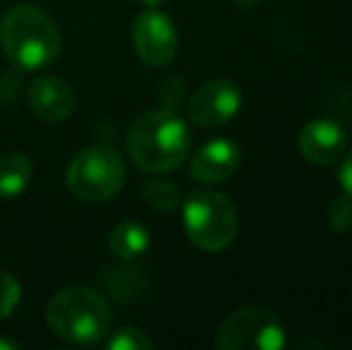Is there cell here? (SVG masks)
<instances>
[{
  "mask_svg": "<svg viewBox=\"0 0 352 350\" xmlns=\"http://www.w3.org/2000/svg\"><path fill=\"white\" fill-rule=\"evenodd\" d=\"M127 151L144 173H170L190 154V130L175 111H146L130 125Z\"/></svg>",
  "mask_w": 352,
  "mask_h": 350,
  "instance_id": "obj_1",
  "label": "cell"
},
{
  "mask_svg": "<svg viewBox=\"0 0 352 350\" xmlns=\"http://www.w3.org/2000/svg\"><path fill=\"white\" fill-rule=\"evenodd\" d=\"M22 300V285L10 271H0V322L14 312Z\"/></svg>",
  "mask_w": 352,
  "mask_h": 350,
  "instance_id": "obj_17",
  "label": "cell"
},
{
  "mask_svg": "<svg viewBox=\"0 0 352 350\" xmlns=\"http://www.w3.org/2000/svg\"><path fill=\"white\" fill-rule=\"evenodd\" d=\"M0 48L19 70H41L60 56L63 36L41 8L14 5L0 17Z\"/></svg>",
  "mask_w": 352,
  "mask_h": 350,
  "instance_id": "obj_2",
  "label": "cell"
},
{
  "mask_svg": "<svg viewBox=\"0 0 352 350\" xmlns=\"http://www.w3.org/2000/svg\"><path fill=\"white\" fill-rule=\"evenodd\" d=\"M153 343L140 329H120L111 336L108 341V350H151Z\"/></svg>",
  "mask_w": 352,
  "mask_h": 350,
  "instance_id": "obj_19",
  "label": "cell"
},
{
  "mask_svg": "<svg viewBox=\"0 0 352 350\" xmlns=\"http://www.w3.org/2000/svg\"><path fill=\"white\" fill-rule=\"evenodd\" d=\"M242 161V149L230 137H213L201 144L190 161V175L201 185H218L228 180Z\"/></svg>",
  "mask_w": 352,
  "mask_h": 350,
  "instance_id": "obj_9",
  "label": "cell"
},
{
  "mask_svg": "<svg viewBox=\"0 0 352 350\" xmlns=\"http://www.w3.org/2000/svg\"><path fill=\"white\" fill-rule=\"evenodd\" d=\"M0 350H19V343L10 341V338H0Z\"/></svg>",
  "mask_w": 352,
  "mask_h": 350,
  "instance_id": "obj_21",
  "label": "cell"
},
{
  "mask_svg": "<svg viewBox=\"0 0 352 350\" xmlns=\"http://www.w3.org/2000/svg\"><path fill=\"white\" fill-rule=\"evenodd\" d=\"M338 182H340V187H343V192L352 195V151L343 159V164H340V168H338Z\"/></svg>",
  "mask_w": 352,
  "mask_h": 350,
  "instance_id": "obj_20",
  "label": "cell"
},
{
  "mask_svg": "<svg viewBox=\"0 0 352 350\" xmlns=\"http://www.w3.org/2000/svg\"><path fill=\"white\" fill-rule=\"evenodd\" d=\"M29 103L34 113L48 122H65L74 113L77 98L74 91L67 87L65 80L53 75H43L32 82L29 87Z\"/></svg>",
  "mask_w": 352,
  "mask_h": 350,
  "instance_id": "obj_11",
  "label": "cell"
},
{
  "mask_svg": "<svg viewBox=\"0 0 352 350\" xmlns=\"http://www.w3.org/2000/svg\"><path fill=\"white\" fill-rule=\"evenodd\" d=\"M329 226L336 233H348L352 228V195L348 192L333 197L329 204Z\"/></svg>",
  "mask_w": 352,
  "mask_h": 350,
  "instance_id": "obj_18",
  "label": "cell"
},
{
  "mask_svg": "<svg viewBox=\"0 0 352 350\" xmlns=\"http://www.w3.org/2000/svg\"><path fill=\"white\" fill-rule=\"evenodd\" d=\"M187 238L204 252H221L237 235V211L226 195L199 190L187 197L182 206Z\"/></svg>",
  "mask_w": 352,
  "mask_h": 350,
  "instance_id": "obj_4",
  "label": "cell"
},
{
  "mask_svg": "<svg viewBox=\"0 0 352 350\" xmlns=\"http://www.w3.org/2000/svg\"><path fill=\"white\" fill-rule=\"evenodd\" d=\"M161 3H166V0H144V5H148V8H158Z\"/></svg>",
  "mask_w": 352,
  "mask_h": 350,
  "instance_id": "obj_23",
  "label": "cell"
},
{
  "mask_svg": "<svg viewBox=\"0 0 352 350\" xmlns=\"http://www.w3.org/2000/svg\"><path fill=\"white\" fill-rule=\"evenodd\" d=\"M142 197L151 209L156 211H175L182 204L180 187L170 180H163V177H151V180L144 185Z\"/></svg>",
  "mask_w": 352,
  "mask_h": 350,
  "instance_id": "obj_15",
  "label": "cell"
},
{
  "mask_svg": "<svg viewBox=\"0 0 352 350\" xmlns=\"http://www.w3.org/2000/svg\"><path fill=\"white\" fill-rule=\"evenodd\" d=\"M132 46L146 65L161 67L177 53V29L168 14L148 8L132 22Z\"/></svg>",
  "mask_w": 352,
  "mask_h": 350,
  "instance_id": "obj_7",
  "label": "cell"
},
{
  "mask_svg": "<svg viewBox=\"0 0 352 350\" xmlns=\"http://www.w3.org/2000/svg\"><path fill=\"white\" fill-rule=\"evenodd\" d=\"M32 182V161L19 151H8L0 156V197L14 199Z\"/></svg>",
  "mask_w": 352,
  "mask_h": 350,
  "instance_id": "obj_14",
  "label": "cell"
},
{
  "mask_svg": "<svg viewBox=\"0 0 352 350\" xmlns=\"http://www.w3.org/2000/svg\"><path fill=\"white\" fill-rule=\"evenodd\" d=\"M345 130L331 118H314L300 130L297 149L309 164L329 166L343 156L345 151Z\"/></svg>",
  "mask_w": 352,
  "mask_h": 350,
  "instance_id": "obj_10",
  "label": "cell"
},
{
  "mask_svg": "<svg viewBox=\"0 0 352 350\" xmlns=\"http://www.w3.org/2000/svg\"><path fill=\"white\" fill-rule=\"evenodd\" d=\"M156 96H158V101H161V108H166V111H177V108L187 101V87L177 75L163 77L161 85L156 89Z\"/></svg>",
  "mask_w": 352,
  "mask_h": 350,
  "instance_id": "obj_16",
  "label": "cell"
},
{
  "mask_svg": "<svg viewBox=\"0 0 352 350\" xmlns=\"http://www.w3.org/2000/svg\"><path fill=\"white\" fill-rule=\"evenodd\" d=\"M98 281H101L103 293H108L116 303L122 305L137 303L146 293V285H148L146 274H144L140 266H132V264L108 266Z\"/></svg>",
  "mask_w": 352,
  "mask_h": 350,
  "instance_id": "obj_12",
  "label": "cell"
},
{
  "mask_svg": "<svg viewBox=\"0 0 352 350\" xmlns=\"http://www.w3.org/2000/svg\"><path fill=\"white\" fill-rule=\"evenodd\" d=\"M216 346L221 350H280L285 348V327L269 307L250 305L223 319L216 333Z\"/></svg>",
  "mask_w": 352,
  "mask_h": 350,
  "instance_id": "obj_6",
  "label": "cell"
},
{
  "mask_svg": "<svg viewBox=\"0 0 352 350\" xmlns=\"http://www.w3.org/2000/svg\"><path fill=\"white\" fill-rule=\"evenodd\" d=\"M237 5H242V8H252V5H256L259 0H235Z\"/></svg>",
  "mask_w": 352,
  "mask_h": 350,
  "instance_id": "obj_22",
  "label": "cell"
},
{
  "mask_svg": "<svg viewBox=\"0 0 352 350\" xmlns=\"http://www.w3.org/2000/svg\"><path fill=\"white\" fill-rule=\"evenodd\" d=\"M148 230L144 228L140 221H120L116 228L111 230V238H108V245H111V252L116 254L118 259H137L142 257L148 250Z\"/></svg>",
  "mask_w": 352,
  "mask_h": 350,
  "instance_id": "obj_13",
  "label": "cell"
},
{
  "mask_svg": "<svg viewBox=\"0 0 352 350\" xmlns=\"http://www.w3.org/2000/svg\"><path fill=\"white\" fill-rule=\"evenodd\" d=\"M48 327L56 336L77 346H94L111 331L113 312L106 295L89 285H70L51 298L46 307Z\"/></svg>",
  "mask_w": 352,
  "mask_h": 350,
  "instance_id": "obj_3",
  "label": "cell"
},
{
  "mask_svg": "<svg viewBox=\"0 0 352 350\" xmlns=\"http://www.w3.org/2000/svg\"><path fill=\"white\" fill-rule=\"evenodd\" d=\"M125 161L113 146H89L79 151L67 168V187L82 201H108L122 190Z\"/></svg>",
  "mask_w": 352,
  "mask_h": 350,
  "instance_id": "obj_5",
  "label": "cell"
},
{
  "mask_svg": "<svg viewBox=\"0 0 352 350\" xmlns=\"http://www.w3.org/2000/svg\"><path fill=\"white\" fill-rule=\"evenodd\" d=\"M242 108V91L230 80H211L195 91L187 101V116L199 127L228 125Z\"/></svg>",
  "mask_w": 352,
  "mask_h": 350,
  "instance_id": "obj_8",
  "label": "cell"
}]
</instances>
